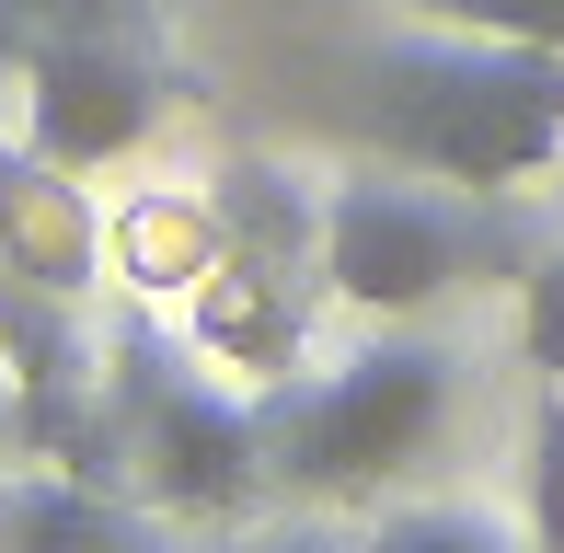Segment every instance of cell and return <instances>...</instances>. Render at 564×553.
Listing matches in <instances>:
<instances>
[{
	"mask_svg": "<svg viewBox=\"0 0 564 553\" xmlns=\"http://www.w3.org/2000/svg\"><path fill=\"white\" fill-rule=\"evenodd\" d=\"M105 426L127 485L162 519H253L276 496V438L242 392H219L196 358H173L162 335H127L105 369Z\"/></svg>",
	"mask_w": 564,
	"mask_h": 553,
	"instance_id": "2",
	"label": "cell"
},
{
	"mask_svg": "<svg viewBox=\"0 0 564 553\" xmlns=\"http://www.w3.org/2000/svg\"><path fill=\"white\" fill-rule=\"evenodd\" d=\"M150 128H162V58L139 46V23H82L23 58V150L35 162L105 173Z\"/></svg>",
	"mask_w": 564,
	"mask_h": 553,
	"instance_id": "5",
	"label": "cell"
},
{
	"mask_svg": "<svg viewBox=\"0 0 564 553\" xmlns=\"http://www.w3.org/2000/svg\"><path fill=\"white\" fill-rule=\"evenodd\" d=\"M460 254H473V231H460L449 196L403 185V173H346L335 196H323V276H335L346 312H438V300L460 289Z\"/></svg>",
	"mask_w": 564,
	"mask_h": 553,
	"instance_id": "4",
	"label": "cell"
},
{
	"mask_svg": "<svg viewBox=\"0 0 564 553\" xmlns=\"http://www.w3.org/2000/svg\"><path fill=\"white\" fill-rule=\"evenodd\" d=\"M460 404V358L426 335H380L357 346L335 381H312L300 404H276V485L300 496H380L403 462L438 449V426Z\"/></svg>",
	"mask_w": 564,
	"mask_h": 553,
	"instance_id": "3",
	"label": "cell"
},
{
	"mask_svg": "<svg viewBox=\"0 0 564 553\" xmlns=\"http://www.w3.org/2000/svg\"><path fill=\"white\" fill-rule=\"evenodd\" d=\"M335 116L380 162L438 173V185H530L564 150V46H507V35H403L335 69Z\"/></svg>",
	"mask_w": 564,
	"mask_h": 553,
	"instance_id": "1",
	"label": "cell"
},
{
	"mask_svg": "<svg viewBox=\"0 0 564 553\" xmlns=\"http://www.w3.org/2000/svg\"><path fill=\"white\" fill-rule=\"evenodd\" d=\"M449 35H507V46H564V0H415Z\"/></svg>",
	"mask_w": 564,
	"mask_h": 553,
	"instance_id": "10",
	"label": "cell"
},
{
	"mask_svg": "<svg viewBox=\"0 0 564 553\" xmlns=\"http://www.w3.org/2000/svg\"><path fill=\"white\" fill-rule=\"evenodd\" d=\"M519 346H530V369L564 392V242L530 265V289H519Z\"/></svg>",
	"mask_w": 564,
	"mask_h": 553,
	"instance_id": "11",
	"label": "cell"
},
{
	"mask_svg": "<svg viewBox=\"0 0 564 553\" xmlns=\"http://www.w3.org/2000/svg\"><path fill=\"white\" fill-rule=\"evenodd\" d=\"M357 553H530V531H507L484 508H392Z\"/></svg>",
	"mask_w": 564,
	"mask_h": 553,
	"instance_id": "8",
	"label": "cell"
},
{
	"mask_svg": "<svg viewBox=\"0 0 564 553\" xmlns=\"http://www.w3.org/2000/svg\"><path fill=\"white\" fill-rule=\"evenodd\" d=\"M23 438V392H12V346H0V449Z\"/></svg>",
	"mask_w": 564,
	"mask_h": 553,
	"instance_id": "14",
	"label": "cell"
},
{
	"mask_svg": "<svg viewBox=\"0 0 564 553\" xmlns=\"http://www.w3.org/2000/svg\"><path fill=\"white\" fill-rule=\"evenodd\" d=\"M242 553H346V542H335V531H312V519H289V531H253Z\"/></svg>",
	"mask_w": 564,
	"mask_h": 553,
	"instance_id": "13",
	"label": "cell"
},
{
	"mask_svg": "<svg viewBox=\"0 0 564 553\" xmlns=\"http://www.w3.org/2000/svg\"><path fill=\"white\" fill-rule=\"evenodd\" d=\"M0 242H12V276H46V289H82L93 265V208L82 185H69L58 162H35V150H0Z\"/></svg>",
	"mask_w": 564,
	"mask_h": 553,
	"instance_id": "7",
	"label": "cell"
},
{
	"mask_svg": "<svg viewBox=\"0 0 564 553\" xmlns=\"http://www.w3.org/2000/svg\"><path fill=\"white\" fill-rule=\"evenodd\" d=\"M0 553H162V531L93 473H0Z\"/></svg>",
	"mask_w": 564,
	"mask_h": 553,
	"instance_id": "6",
	"label": "cell"
},
{
	"mask_svg": "<svg viewBox=\"0 0 564 553\" xmlns=\"http://www.w3.org/2000/svg\"><path fill=\"white\" fill-rule=\"evenodd\" d=\"M519 485H530V553H564V392L542 381V404H530V462H519Z\"/></svg>",
	"mask_w": 564,
	"mask_h": 553,
	"instance_id": "9",
	"label": "cell"
},
{
	"mask_svg": "<svg viewBox=\"0 0 564 553\" xmlns=\"http://www.w3.org/2000/svg\"><path fill=\"white\" fill-rule=\"evenodd\" d=\"M82 23H127V0H0V58H35L46 35H82Z\"/></svg>",
	"mask_w": 564,
	"mask_h": 553,
	"instance_id": "12",
	"label": "cell"
}]
</instances>
